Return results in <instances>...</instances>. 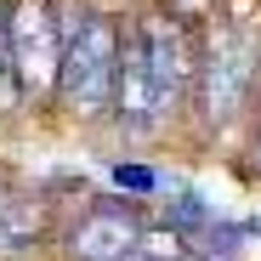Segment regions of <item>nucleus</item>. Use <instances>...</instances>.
<instances>
[{"instance_id": "nucleus-1", "label": "nucleus", "mask_w": 261, "mask_h": 261, "mask_svg": "<svg viewBox=\"0 0 261 261\" xmlns=\"http://www.w3.org/2000/svg\"><path fill=\"white\" fill-rule=\"evenodd\" d=\"M119 29L97 12H63V74H57V102L68 114H102L119 85Z\"/></svg>"}, {"instance_id": "nucleus-2", "label": "nucleus", "mask_w": 261, "mask_h": 261, "mask_svg": "<svg viewBox=\"0 0 261 261\" xmlns=\"http://www.w3.org/2000/svg\"><path fill=\"white\" fill-rule=\"evenodd\" d=\"M261 63V40L250 23H216L210 46H204V119L210 125H227L255 80Z\"/></svg>"}, {"instance_id": "nucleus-3", "label": "nucleus", "mask_w": 261, "mask_h": 261, "mask_svg": "<svg viewBox=\"0 0 261 261\" xmlns=\"http://www.w3.org/2000/svg\"><path fill=\"white\" fill-rule=\"evenodd\" d=\"M12 57L23 91H57L63 74V17H51L46 0H23L12 12Z\"/></svg>"}, {"instance_id": "nucleus-4", "label": "nucleus", "mask_w": 261, "mask_h": 261, "mask_svg": "<svg viewBox=\"0 0 261 261\" xmlns=\"http://www.w3.org/2000/svg\"><path fill=\"white\" fill-rule=\"evenodd\" d=\"M114 114L125 130H153L165 125V102H159V85H153V63H148V40L142 29H125L119 40V85H114Z\"/></svg>"}, {"instance_id": "nucleus-5", "label": "nucleus", "mask_w": 261, "mask_h": 261, "mask_svg": "<svg viewBox=\"0 0 261 261\" xmlns=\"http://www.w3.org/2000/svg\"><path fill=\"white\" fill-rule=\"evenodd\" d=\"M142 244V227L125 204H97L68 227V255L74 261H130Z\"/></svg>"}, {"instance_id": "nucleus-6", "label": "nucleus", "mask_w": 261, "mask_h": 261, "mask_svg": "<svg viewBox=\"0 0 261 261\" xmlns=\"http://www.w3.org/2000/svg\"><path fill=\"white\" fill-rule=\"evenodd\" d=\"M34 210L17 199V193H6V188H0V255H17L29 239H34Z\"/></svg>"}, {"instance_id": "nucleus-7", "label": "nucleus", "mask_w": 261, "mask_h": 261, "mask_svg": "<svg viewBox=\"0 0 261 261\" xmlns=\"http://www.w3.org/2000/svg\"><path fill=\"white\" fill-rule=\"evenodd\" d=\"M17 57H12V17L0 12V114H6L12 102H17Z\"/></svg>"}, {"instance_id": "nucleus-8", "label": "nucleus", "mask_w": 261, "mask_h": 261, "mask_svg": "<svg viewBox=\"0 0 261 261\" xmlns=\"http://www.w3.org/2000/svg\"><path fill=\"white\" fill-rule=\"evenodd\" d=\"M114 176H119V188H153V176H148L142 165H119Z\"/></svg>"}, {"instance_id": "nucleus-9", "label": "nucleus", "mask_w": 261, "mask_h": 261, "mask_svg": "<svg viewBox=\"0 0 261 261\" xmlns=\"http://www.w3.org/2000/svg\"><path fill=\"white\" fill-rule=\"evenodd\" d=\"M255 165H261V137H255Z\"/></svg>"}, {"instance_id": "nucleus-10", "label": "nucleus", "mask_w": 261, "mask_h": 261, "mask_svg": "<svg viewBox=\"0 0 261 261\" xmlns=\"http://www.w3.org/2000/svg\"><path fill=\"white\" fill-rule=\"evenodd\" d=\"M176 261H193V255H176Z\"/></svg>"}]
</instances>
